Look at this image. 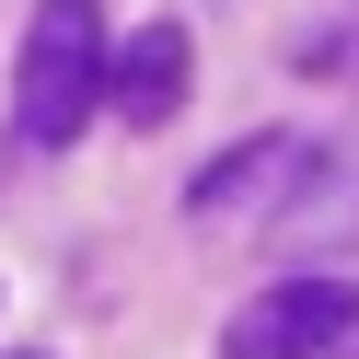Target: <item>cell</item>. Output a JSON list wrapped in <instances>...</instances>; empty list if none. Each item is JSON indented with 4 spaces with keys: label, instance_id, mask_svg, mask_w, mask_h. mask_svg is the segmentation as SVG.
<instances>
[{
    "label": "cell",
    "instance_id": "cell-1",
    "mask_svg": "<svg viewBox=\"0 0 359 359\" xmlns=\"http://www.w3.org/2000/svg\"><path fill=\"white\" fill-rule=\"evenodd\" d=\"M104 104V12L93 0H35L24 58H12V116L35 151H70Z\"/></svg>",
    "mask_w": 359,
    "mask_h": 359
},
{
    "label": "cell",
    "instance_id": "cell-4",
    "mask_svg": "<svg viewBox=\"0 0 359 359\" xmlns=\"http://www.w3.org/2000/svg\"><path fill=\"white\" fill-rule=\"evenodd\" d=\"M302 163V140L290 128H255V140H232L209 174H186V220H232V209H255V197H278V174Z\"/></svg>",
    "mask_w": 359,
    "mask_h": 359
},
{
    "label": "cell",
    "instance_id": "cell-2",
    "mask_svg": "<svg viewBox=\"0 0 359 359\" xmlns=\"http://www.w3.org/2000/svg\"><path fill=\"white\" fill-rule=\"evenodd\" d=\"M359 336V278L348 266H302V278L255 290V302L220 325V359H325Z\"/></svg>",
    "mask_w": 359,
    "mask_h": 359
},
{
    "label": "cell",
    "instance_id": "cell-3",
    "mask_svg": "<svg viewBox=\"0 0 359 359\" xmlns=\"http://www.w3.org/2000/svg\"><path fill=\"white\" fill-rule=\"evenodd\" d=\"M186 24H128V47H104V104L128 128H174L186 116Z\"/></svg>",
    "mask_w": 359,
    "mask_h": 359
}]
</instances>
